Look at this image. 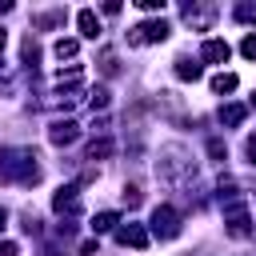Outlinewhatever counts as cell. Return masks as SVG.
I'll list each match as a JSON object with an SVG mask.
<instances>
[{
  "mask_svg": "<svg viewBox=\"0 0 256 256\" xmlns=\"http://www.w3.org/2000/svg\"><path fill=\"white\" fill-rule=\"evenodd\" d=\"M0 176H4V180H20V184H36V180H40L36 156H32V152H4V156H0Z\"/></svg>",
  "mask_w": 256,
  "mask_h": 256,
  "instance_id": "obj_1",
  "label": "cell"
},
{
  "mask_svg": "<svg viewBox=\"0 0 256 256\" xmlns=\"http://www.w3.org/2000/svg\"><path fill=\"white\" fill-rule=\"evenodd\" d=\"M112 148H116V144H112L108 136H104V140H92V144H88V160H100V156H112Z\"/></svg>",
  "mask_w": 256,
  "mask_h": 256,
  "instance_id": "obj_13",
  "label": "cell"
},
{
  "mask_svg": "<svg viewBox=\"0 0 256 256\" xmlns=\"http://www.w3.org/2000/svg\"><path fill=\"white\" fill-rule=\"evenodd\" d=\"M116 240H120L124 248H148V232H144L140 224H120V228H116Z\"/></svg>",
  "mask_w": 256,
  "mask_h": 256,
  "instance_id": "obj_6",
  "label": "cell"
},
{
  "mask_svg": "<svg viewBox=\"0 0 256 256\" xmlns=\"http://www.w3.org/2000/svg\"><path fill=\"white\" fill-rule=\"evenodd\" d=\"M248 156H252V164H256V132L248 136Z\"/></svg>",
  "mask_w": 256,
  "mask_h": 256,
  "instance_id": "obj_22",
  "label": "cell"
},
{
  "mask_svg": "<svg viewBox=\"0 0 256 256\" xmlns=\"http://www.w3.org/2000/svg\"><path fill=\"white\" fill-rule=\"evenodd\" d=\"M76 136H80V128H76L72 120H56V124L48 128V140H52L56 148H64V144H72Z\"/></svg>",
  "mask_w": 256,
  "mask_h": 256,
  "instance_id": "obj_7",
  "label": "cell"
},
{
  "mask_svg": "<svg viewBox=\"0 0 256 256\" xmlns=\"http://www.w3.org/2000/svg\"><path fill=\"white\" fill-rule=\"evenodd\" d=\"M160 40H168V24L164 20H148V24L128 28V44H160Z\"/></svg>",
  "mask_w": 256,
  "mask_h": 256,
  "instance_id": "obj_2",
  "label": "cell"
},
{
  "mask_svg": "<svg viewBox=\"0 0 256 256\" xmlns=\"http://www.w3.org/2000/svg\"><path fill=\"white\" fill-rule=\"evenodd\" d=\"M88 104H92V108H104V104H108V88H96V92H92V100H88Z\"/></svg>",
  "mask_w": 256,
  "mask_h": 256,
  "instance_id": "obj_16",
  "label": "cell"
},
{
  "mask_svg": "<svg viewBox=\"0 0 256 256\" xmlns=\"http://www.w3.org/2000/svg\"><path fill=\"white\" fill-rule=\"evenodd\" d=\"M140 8H144V12H160V8H164V0H140Z\"/></svg>",
  "mask_w": 256,
  "mask_h": 256,
  "instance_id": "obj_19",
  "label": "cell"
},
{
  "mask_svg": "<svg viewBox=\"0 0 256 256\" xmlns=\"http://www.w3.org/2000/svg\"><path fill=\"white\" fill-rule=\"evenodd\" d=\"M76 24H80V36H88V40H96V36H100V16H96L92 8H84V12L76 16Z\"/></svg>",
  "mask_w": 256,
  "mask_h": 256,
  "instance_id": "obj_8",
  "label": "cell"
},
{
  "mask_svg": "<svg viewBox=\"0 0 256 256\" xmlns=\"http://www.w3.org/2000/svg\"><path fill=\"white\" fill-rule=\"evenodd\" d=\"M76 52H80V44H76V40H56V56H60V60H72Z\"/></svg>",
  "mask_w": 256,
  "mask_h": 256,
  "instance_id": "obj_15",
  "label": "cell"
},
{
  "mask_svg": "<svg viewBox=\"0 0 256 256\" xmlns=\"http://www.w3.org/2000/svg\"><path fill=\"white\" fill-rule=\"evenodd\" d=\"M116 224H120L116 212H96V216H92V232H108V228H116Z\"/></svg>",
  "mask_w": 256,
  "mask_h": 256,
  "instance_id": "obj_12",
  "label": "cell"
},
{
  "mask_svg": "<svg viewBox=\"0 0 256 256\" xmlns=\"http://www.w3.org/2000/svg\"><path fill=\"white\" fill-rule=\"evenodd\" d=\"M228 56H232V48H228L224 40H208V44H204V60H208V64H224Z\"/></svg>",
  "mask_w": 256,
  "mask_h": 256,
  "instance_id": "obj_9",
  "label": "cell"
},
{
  "mask_svg": "<svg viewBox=\"0 0 256 256\" xmlns=\"http://www.w3.org/2000/svg\"><path fill=\"white\" fill-rule=\"evenodd\" d=\"M244 112H248L244 104H224V108H220V124H228V128H236V124L244 120Z\"/></svg>",
  "mask_w": 256,
  "mask_h": 256,
  "instance_id": "obj_10",
  "label": "cell"
},
{
  "mask_svg": "<svg viewBox=\"0 0 256 256\" xmlns=\"http://www.w3.org/2000/svg\"><path fill=\"white\" fill-rule=\"evenodd\" d=\"M0 256H16V244L12 240H0Z\"/></svg>",
  "mask_w": 256,
  "mask_h": 256,
  "instance_id": "obj_21",
  "label": "cell"
},
{
  "mask_svg": "<svg viewBox=\"0 0 256 256\" xmlns=\"http://www.w3.org/2000/svg\"><path fill=\"white\" fill-rule=\"evenodd\" d=\"M208 152H212L216 160H224V144H220V140H208Z\"/></svg>",
  "mask_w": 256,
  "mask_h": 256,
  "instance_id": "obj_20",
  "label": "cell"
},
{
  "mask_svg": "<svg viewBox=\"0 0 256 256\" xmlns=\"http://www.w3.org/2000/svg\"><path fill=\"white\" fill-rule=\"evenodd\" d=\"M0 48H4V32H0Z\"/></svg>",
  "mask_w": 256,
  "mask_h": 256,
  "instance_id": "obj_24",
  "label": "cell"
},
{
  "mask_svg": "<svg viewBox=\"0 0 256 256\" xmlns=\"http://www.w3.org/2000/svg\"><path fill=\"white\" fill-rule=\"evenodd\" d=\"M240 52H244L248 60H256V36H244V44H240Z\"/></svg>",
  "mask_w": 256,
  "mask_h": 256,
  "instance_id": "obj_17",
  "label": "cell"
},
{
  "mask_svg": "<svg viewBox=\"0 0 256 256\" xmlns=\"http://www.w3.org/2000/svg\"><path fill=\"white\" fill-rule=\"evenodd\" d=\"M4 220H8V212H4V208H0V228H4Z\"/></svg>",
  "mask_w": 256,
  "mask_h": 256,
  "instance_id": "obj_23",
  "label": "cell"
},
{
  "mask_svg": "<svg viewBox=\"0 0 256 256\" xmlns=\"http://www.w3.org/2000/svg\"><path fill=\"white\" fill-rule=\"evenodd\" d=\"M224 224H228V232H232V236H248V232H252V220H248V212H244L236 200L228 204V220H224Z\"/></svg>",
  "mask_w": 256,
  "mask_h": 256,
  "instance_id": "obj_5",
  "label": "cell"
},
{
  "mask_svg": "<svg viewBox=\"0 0 256 256\" xmlns=\"http://www.w3.org/2000/svg\"><path fill=\"white\" fill-rule=\"evenodd\" d=\"M176 76H180V80H200V64H192V60H176Z\"/></svg>",
  "mask_w": 256,
  "mask_h": 256,
  "instance_id": "obj_14",
  "label": "cell"
},
{
  "mask_svg": "<svg viewBox=\"0 0 256 256\" xmlns=\"http://www.w3.org/2000/svg\"><path fill=\"white\" fill-rule=\"evenodd\" d=\"M236 84H240V80H236L232 72H220V76H212V92H220V96H224V92H236Z\"/></svg>",
  "mask_w": 256,
  "mask_h": 256,
  "instance_id": "obj_11",
  "label": "cell"
},
{
  "mask_svg": "<svg viewBox=\"0 0 256 256\" xmlns=\"http://www.w3.org/2000/svg\"><path fill=\"white\" fill-rule=\"evenodd\" d=\"M52 208L56 212H80V188L76 184H64V188H56V196H52Z\"/></svg>",
  "mask_w": 256,
  "mask_h": 256,
  "instance_id": "obj_4",
  "label": "cell"
},
{
  "mask_svg": "<svg viewBox=\"0 0 256 256\" xmlns=\"http://www.w3.org/2000/svg\"><path fill=\"white\" fill-rule=\"evenodd\" d=\"M124 200H128V208H136V204H140V188L128 184V188H124Z\"/></svg>",
  "mask_w": 256,
  "mask_h": 256,
  "instance_id": "obj_18",
  "label": "cell"
},
{
  "mask_svg": "<svg viewBox=\"0 0 256 256\" xmlns=\"http://www.w3.org/2000/svg\"><path fill=\"white\" fill-rule=\"evenodd\" d=\"M152 232H156V236H164V240H172V236L180 232V216H176L168 204H160V208L152 212Z\"/></svg>",
  "mask_w": 256,
  "mask_h": 256,
  "instance_id": "obj_3",
  "label": "cell"
}]
</instances>
